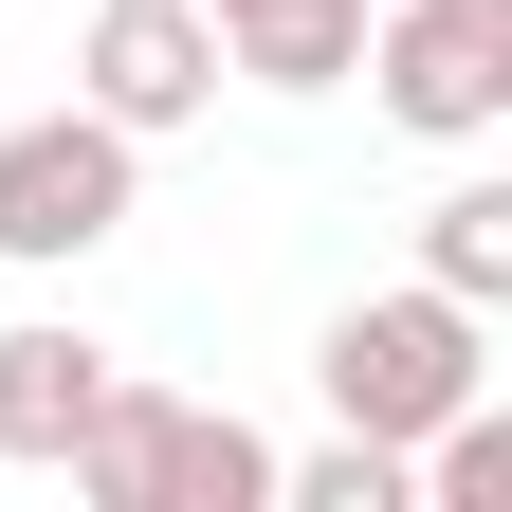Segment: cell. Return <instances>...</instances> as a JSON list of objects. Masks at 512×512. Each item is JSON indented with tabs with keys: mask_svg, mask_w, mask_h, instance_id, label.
Masks as SVG:
<instances>
[{
	"mask_svg": "<svg viewBox=\"0 0 512 512\" xmlns=\"http://www.w3.org/2000/svg\"><path fill=\"white\" fill-rule=\"evenodd\" d=\"M74 476L92 512H275V439H256L238 403H183V384H128L110 366V403L74 421Z\"/></svg>",
	"mask_w": 512,
	"mask_h": 512,
	"instance_id": "cell-1",
	"label": "cell"
},
{
	"mask_svg": "<svg viewBox=\"0 0 512 512\" xmlns=\"http://www.w3.org/2000/svg\"><path fill=\"white\" fill-rule=\"evenodd\" d=\"M311 384H330V421H348V439H403V458H421V421H458V403H476L494 366H476V311L403 275V293L330 311V348H311Z\"/></svg>",
	"mask_w": 512,
	"mask_h": 512,
	"instance_id": "cell-2",
	"label": "cell"
},
{
	"mask_svg": "<svg viewBox=\"0 0 512 512\" xmlns=\"http://www.w3.org/2000/svg\"><path fill=\"white\" fill-rule=\"evenodd\" d=\"M366 74H384V128L476 147L512 128V0H366Z\"/></svg>",
	"mask_w": 512,
	"mask_h": 512,
	"instance_id": "cell-3",
	"label": "cell"
},
{
	"mask_svg": "<svg viewBox=\"0 0 512 512\" xmlns=\"http://www.w3.org/2000/svg\"><path fill=\"white\" fill-rule=\"evenodd\" d=\"M128 238V128L110 110H37L0 128V256L19 275H74V256Z\"/></svg>",
	"mask_w": 512,
	"mask_h": 512,
	"instance_id": "cell-4",
	"label": "cell"
},
{
	"mask_svg": "<svg viewBox=\"0 0 512 512\" xmlns=\"http://www.w3.org/2000/svg\"><path fill=\"white\" fill-rule=\"evenodd\" d=\"M74 110H110L128 147L183 110H220V19L202 0H92V37H74Z\"/></svg>",
	"mask_w": 512,
	"mask_h": 512,
	"instance_id": "cell-5",
	"label": "cell"
},
{
	"mask_svg": "<svg viewBox=\"0 0 512 512\" xmlns=\"http://www.w3.org/2000/svg\"><path fill=\"white\" fill-rule=\"evenodd\" d=\"M92 403H110V348H92V330H0V458H19V476L74 458Z\"/></svg>",
	"mask_w": 512,
	"mask_h": 512,
	"instance_id": "cell-6",
	"label": "cell"
},
{
	"mask_svg": "<svg viewBox=\"0 0 512 512\" xmlns=\"http://www.w3.org/2000/svg\"><path fill=\"white\" fill-rule=\"evenodd\" d=\"M220 74H256V92H348L366 74V0H220Z\"/></svg>",
	"mask_w": 512,
	"mask_h": 512,
	"instance_id": "cell-7",
	"label": "cell"
},
{
	"mask_svg": "<svg viewBox=\"0 0 512 512\" xmlns=\"http://www.w3.org/2000/svg\"><path fill=\"white\" fill-rule=\"evenodd\" d=\"M421 293H458V311H494V293H512V183L421 202Z\"/></svg>",
	"mask_w": 512,
	"mask_h": 512,
	"instance_id": "cell-8",
	"label": "cell"
},
{
	"mask_svg": "<svg viewBox=\"0 0 512 512\" xmlns=\"http://www.w3.org/2000/svg\"><path fill=\"white\" fill-rule=\"evenodd\" d=\"M275 512H403V439H311V458H275Z\"/></svg>",
	"mask_w": 512,
	"mask_h": 512,
	"instance_id": "cell-9",
	"label": "cell"
},
{
	"mask_svg": "<svg viewBox=\"0 0 512 512\" xmlns=\"http://www.w3.org/2000/svg\"><path fill=\"white\" fill-rule=\"evenodd\" d=\"M202 19H220V0H202Z\"/></svg>",
	"mask_w": 512,
	"mask_h": 512,
	"instance_id": "cell-10",
	"label": "cell"
}]
</instances>
